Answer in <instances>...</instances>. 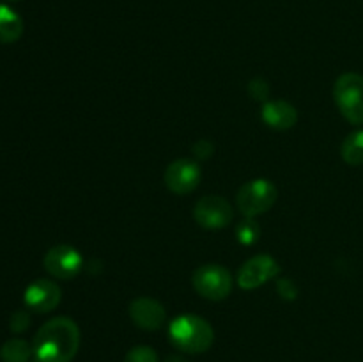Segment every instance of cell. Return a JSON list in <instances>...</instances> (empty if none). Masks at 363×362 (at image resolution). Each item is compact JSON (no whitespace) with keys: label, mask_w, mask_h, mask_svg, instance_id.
<instances>
[{"label":"cell","mask_w":363,"mask_h":362,"mask_svg":"<svg viewBox=\"0 0 363 362\" xmlns=\"http://www.w3.org/2000/svg\"><path fill=\"white\" fill-rule=\"evenodd\" d=\"M333 102L346 121L363 124V75L344 73L333 84Z\"/></svg>","instance_id":"3957f363"},{"label":"cell","mask_w":363,"mask_h":362,"mask_svg":"<svg viewBox=\"0 0 363 362\" xmlns=\"http://www.w3.org/2000/svg\"><path fill=\"white\" fill-rule=\"evenodd\" d=\"M23 34V20L13 7L0 4V43H16Z\"/></svg>","instance_id":"4fadbf2b"},{"label":"cell","mask_w":363,"mask_h":362,"mask_svg":"<svg viewBox=\"0 0 363 362\" xmlns=\"http://www.w3.org/2000/svg\"><path fill=\"white\" fill-rule=\"evenodd\" d=\"M32 355H34L32 344H28L25 339H20V337L6 341L0 348L2 362H28Z\"/></svg>","instance_id":"9a60e30c"},{"label":"cell","mask_w":363,"mask_h":362,"mask_svg":"<svg viewBox=\"0 0 363 362\" xmlns=\"http://www.w3.org/2000/svg\"><path fill=\"white\" fill-rule=\"evenodd\" d=\"M169 339L183 353H204L215 341V330L202 316L181 314L170 322Z\"/></svg>","instance_id":"7a4b0ae2"},{"label":"cell","mask_w":363,"mask_h":362,"mask_svg":"<svg viewBox=\"0 0 363 362\" xmlns=\"http://www.w3.org/2000/svg\"><path fill=\"white\" fill-rule=\"evenodd\" d=\"M194 290L208 300H223L233 291V275L222 265H202L191 275Z\"/></svg>","instance_id":"5b68a950"},{"label":"cell","mask_w":363,"mask_h":362,"mask_svg":"<svg viewBox=\"0 0 363 362\" xmlns=\"http://www.w3.org/2000/svg\"><path fill=\"white\" fill-rule=\"evenodd\" d=\"M248 94L252 99H259V102H268L269 96V85L268 82L262 80V78H254V80L248 82Z\"/></svg>","instance_id":"ac0fdd59"},{"label":"cell","mask_w":363,"mask_h":362,"mask_svg":"<svg viewBox=\"0 0 363 362\" xmlns=\"http://www.w3.org/2000/svg\"><path fill=\"white\" fill-rule=\"evenodd\" d=\"M277 291H279V295L282 298H286V300H294V298L298 297V287L294 286V283L291 279H279L277 280Z\"/></svg>","instance_id":"ffe728a7"},{"label":"cell","mask_w":363,"mask_h":362,"mask_svg":"<svg viewBox=\"0 0 363 362\" xmlns=\"http://www.w3.org/2000/svg\"><path fill=\"white\" fill-rule=\"evenodd\" d=\"M201 165L195 160L179 158L174 160L163 174L167 188L176 195H188L201 183Z\"/></svg>","instance_id":"ba28073f"},{"label":"cell","mask_w":363,"mask_h":362,"mask_svg":"<svg viewBox=\"0 0 363 362\" xmlns=\"http://www.w3.org/2000/svg\"><path fill=\"white\" fill-rule=\"evenodd\" d=\"M124 362H160L158 353L152 350L151 346H145V344H138L133 346L124 357Z\"/></svg>","instance_id":"e0dca14e"},{"label":"cell","mask_w":363,"mask_h":362,"mask_svg":"<svg viewBox=\"0 0 363 362\" xmlns=\"http://www.w3.org/2000/svg\"><path fill=\"white\" fill-rule=\"evenodd\" d=\"M236 238L243 245H254L261 238V226L254 219H245L236 226Z\"/></svg>","instance_id":"2e32d148"},{"label":"cell","mask_w":363,"mask_h":362,"mask_svg":"<svg viewBox=\"0 0 363 362\" xmlns=\"http://www.w3.org/2000/svg\"><path fill=\"white\" fill-rule=\"evenodd\" d=\"M62 291L55 280L50 279H35L27 286L23 293V302L30 311L45 312L53 311L60 304Z\"/></svg>","instance_id":"30bf717a"},{"label":"cell","mask_w":363,"mask_h":362,"mask_svg":"<svg viewBox=\"0 0 363 362\" xmlns=\"http://www.w3.org/2000/svg\"><path fill=\"white\" fill-rule=\"evenodd\" d=\"M213 149H215V146L209 141H206V138H202V141L195 142L191 151H194V155L197 156L199 160H208L209 156H213Z\"/></svg>","instance_id":"44dd1931"},{"label":"cell","mask_w":363,"mask_h":362,"mask_svg":"<svg viewBox=\"0 0 363 362\" xmlns=\"http://www.w3.org/2000/svg\"><path fill=\"white\" fill-rule=\"evenodd\" d=\"M80 348V329L67 316L48 319L32 341L38 362H71Z\"/></svg>","instance_id":"6da1fadb"},{"label":"cell","mask_w":363,"mask_h":362,"mask_svg":"<svg viewBox=\"0 0 363 362\" xmlns=\"http://www.w3.org/2000/svg\"><path fill=\"white\" fill-rule=\"evenodd\" d=\"M279 197L275 185L264 177L250 180L238 190L236 206L245 219H255L262 213L269 212Z\"/></svg>","instance_id":"277c9868"},{"label":"cell","mask_w":363,"mask_h":362,"mask_svg":"<svg viewBox=\"0 0 363 362\" xmlns=\"http://www.w3.org/2000/svg\"><path fill=\"white\" fill-rule=\"evenodd\" d=\"M261 117L264 124L273 130H289L296 124L298 112L296 106L291 105L286 99H268L262 103Z\"/></svg>","instance_id":"7c38bea8"},{"label":"cell","mask_w":363,"mask_h":362,"mask_svg":"<svg viewBox=\"0 0 363 362\" xmlns=\"http://www.w3.org/2000/svg\"><path fill=\"white\" fill-rule=\"evenodd\" d=\"M340 156L347 165H363V130L347 135L340 144Z\"/></svg>","instance_id":"5bb4252c"},{"label":"cell","mask_w":363,"mask_h":362,"mask_svg":"<svg viewBox=\"0 0 363 362\" xmlns=\"http://www.w3.org/2000/svg\"><path fill=\"white\" fill-rule=\"evenodd\" d=\"M45 270L59 280H71L84 268V258L71 245H55L43 258Z\"/></svg>","instance_id":"52a82bcc"},{"label":"cell","mask_w":363,"mask_h":362,"mask_svg":"<svg viewBox=\"0 0 363 362\" xmlns=\"http://www.w3.org/2000/svg\"><path fill=\"white\" fill-rule=\"evenodd\" d=\"M128 312H130L131 322H133L138 329L147 330V332L160 330L165 325V307H163L158 300H155V298L151 297L135 298L130 304V307H128Z\"/></svg>","instance_id":"8fae6325"},{"label":"cell","mask_w":363,"mask_h":362,"mask_svg":"<svg viewBox=\"0 0 363 362\" xmlns=\"http://www.w3.org/2000/svg\"><path fill=\"white\" fill-rule=\"evenodd\" d=\"M165 362H188L186 358L179 357V355H170V357L165 358Z\"/></svg>","instance_id":"7402d4cb"},{"label":"cell","mask_w":363,"mask_h":362,"mask_svg":"<svg viewBox=\"0 0 363 362\" xmlns=\"http://www.w3.org/2000/svg\"><path fill=\"white\" fill-rule=\"evenodd\" d=\"M194 219L204 229H223L234 219V209L222 195H204L194 208Z\"/></svg>","instance_id":"8992f818"},{"label":"cell","mask_w":363,"mask_h":362,"mask_svg":"<svg viewBox=\"0 0 363 362\" xmlns=\"http://www.w3.org/2000/svg\"><path fill=\"white\" fill-rule=\"evenodd\" d=\"M30 325V316H28L27 311H14L11 314L9 319V329L13 330L14 334H21L28 329Z\"/></svg>","instance_id":"d6986e66"},{"label":"cell","mask_w":363,"mask_h":362,"mask_svg":"<svg viewBox=\"0 0 363 362\" xmlns=\"http://www.w3.org/2000/svg\"><path fill=\"white\" fill-rule=\"evenodd\" d=\"M280 273V265L268 254H259L243 263L238 272V284L241 290H257Z\"/></svg>","instance_id":"9c48e42d"}]
</instances>
